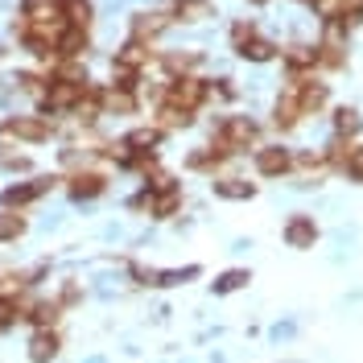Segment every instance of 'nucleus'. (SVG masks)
<instances>
[{"instance_id": "obj_1", "label": "nucleus", "mask_w": 363, "mask_h": 363, "mask_svg": "<svg viewBox=\"0 0 363 363\" xmlns=\"http://www.w3.org/2000/svg\"><path fill=\"white\" fill-rule=\"evenodd\" d=\"M87 95V79H50V91L42 95L45 112H70Z\"/></svg>"}, {"instance_id": "obj_2", "label": "nucleus", "mask_w": 363, "mask_h": 363, "mask_svg": "<svg viewBox=\"0 0 363 363\" xmlns=\"http://www.w3.org/2000/svg\"><path fill=\"white\" fill-rule=\"evenodd\" d=\"M203 99H206V79H194V74L174 79V87L165 95V104H169V108H182V112H194Z\"/></svg>"}, {"instance_id": "obj_3", "label": "nucleus", "mask_w": 363, "mask_h": 363, "mask_svg": "<svg viewBox=\"0 0 363 363\" xmlns=\"http://www.w3.org/2000/svg\"><path fill=\"white\" fill-rule=\"evenodd\" d=\"M219 136H223L227 145L240 153V149H248V145H256V136H260V128L252 124L248 116H227L223 124H219Z\"/></svg>"}, {"instance_id": "obj_4", "label": "nucleus", "mask_w": 363, "mask_h": 363, "mask_svg": "<svg viewBox=\"0 0 363 363\" xmlns=\"http://www.w3.org/2000/svg\"><path fill=\"white\" fill-rule=\"evenodd\" d=\"M50 186H54V178H33V182H17V186H9V190L0 194V203L9 206V211H13V206H29V203H33V199H42L45 190H50Z\"/></svg>"}, {"instance_id": "obj_5", "label": "nucleus", "mask_w": 363, "mask_h": 363, "mask_svg": "<svg viewBox=\"0 0 363 363\" xmlns=\"http://www.w3.org/2000/svg\"><path fill=\"white\" fill-rule=\"evenodd\" d=\"M289 149H281V145H269V149H260L256 153V174H264V178H281V174H289Z\"/></svg>"}, {"instance_id": "obj_6", "label": "nucleus", "mask_w": 363, "mask_h": 363, "mask_svg": "<svg viewBox=\"0 0 363 363\" xmlns=\"http://www.w3.org/2000/svg\"><path fill=\"white\" fill-rule=\"evenodd\" d=\"M314 240H318V227L310 215H294L289 223H285V244L297 252H306V248H314Z\"/></svg>"}, {"instance_id": "obj_7", "label": "nucleus", "mask_w": 363, "mask_h": 363, "mask_svg": "<svg viewBox=\"0 0 363 363\" xmlns=\"http://www.w3.org/2000/svg\"><path fill=\"white\" fill-rule=\"evenodd\" d=\"M0 133L17 136V140H45V136H50V124H45V120H33V116H17V120H4Z\"/></svg>"}, {"instance_id": "obj_8", "label": "nucleus", "mask_w": 363, "mask_h": 363, "mask_svg": "<svg viewBox=\"0 0 363 363\" xmlns=\"http://www.w3.org/2000/svg\"><path fill=\"white\" fill-rule=\"evenodd\" d=\"M294 91H297L301 112H318V108L326 104V83H306V79H294Z\"/></svg>"}, {"instance_id": "obj_9", "label": "nucleus", "mask_w": 363, "mask_h": 363, "mask_svg": "<svg viewBox=\"0 0 363 363\" xmlns=\"http://www.w3.org/2000/svg\"><path fill=\"white\" fill-rule=\"evenodd\" d=\"M58 355V335L50 330V326H42L38 335H33V342H29V359L33 363H50Z\"/></svg>"}, {"instance_id": "obj_10", "label": "nucleus", "mask_w": 363, "mask_h": 363, "mask_svg": "<svg viewBox=\"0 0 363 363\" xmlns=\"http://www.w3.org/2000/svg\"><path fill=\"white\" fill-rule=\"evenodd\" d=\"M58 54H67V58H79L83 50H87V29L83 25H67L62 33H58V45H54Z\"/></svg>"}, {"instance_id": "obj_11", "label": "nucleus", "mask_w": 363, "mask_h": 363, "mask_svg": "<svg viewBox=\"0 0 363 363\" xmlns=\"http://www.w3.org/2000/svg\"><path fill=\"white\" fill-rule=\"evenodd\" d=\"M301 116L306 112H301V104H297V91L289 87V95H285V99L277 104V112H272V124H277V128H294Z\"/></svg>"}, {"instance_id": "obj_12", "label": "nucleus", "mask_w": 363, "mask_h": 363, "mask_svg": "<svg viewBox=\"0 0 363 363\" xmlns=\"http://www.w3.org/2000/svg\"><path fill=\"white\" fill-rule=\"evenodd\" d=\"M165 25H169V13H140V17L133 21V38H136V42H145V38H157Z\"/></svg>"}, {"instance_id": "obj_13", "label": "nucleus", "mask_w": 363, "mask_h": 363, "mask_svg": "<svg viewBox=\"0 0 363 363\" xmlns=\"http://www.w3.org/2000/svg\"><path fill=\"white\" fill-rule=\"evenodd\" d=\"M104 174H74L70 178V194L74 199H95V194H104Z\"/></svg>"}, {"instance_id": "obj_14", "label": "nucleus", "mask_w": 363, "mask_h": 363, "mask_svg": "<svg viewBox=\"0 0 363 363\" xmlns=\"http://www.w3.org/2000/svg\"><path fill=\"white\" fill-rule=\"evenodd\" d=\"M215 194H219V199H252L256 186L244 182V178H215Z\"/></svg>"}, {"instance_id": "obj_15", "label": "nucleus", "mask_w": 363, "mask_h": 363, "mask_svg": "<svg viewBox=\"0 0 363 363\" xmlns=\"http://www.w3.org/2000/svg\"><path fill=\"white\" fill-rule=\"evenodd\" d=\"M235 54H240V58H248V62H272V58H277V45L264 42V38H252V42H244Z\"/></svg>"}, {"instance_id": "obj_16", "label": "nucleus", "mask_w": 363, "mask_h": 363, "mask_svg": "<svg viewBox=\"0 0 363 363\" xmlns=\"http://www.w3.org/2000/svg\"><path fill=\"white\" fill-rule=\"evenodd\" d=\"M99 108H108V112H133L136 99H133V91L112 87V91H99Z\"/></svg>"}, {"instance_id": "obj_17", "label": "nucleus", "mask_w": 363, "mask_h": 363, "mask_svg": "<svg viewBox=\"0 0 363 363\" xmlns=\"http://www.w3.org/2000/svg\"><path fill=\"white\" fill-rule=\"evenodd\" d=\"M58 9H62V21L67 25H83V29H87V21H91L87 0H58Z\"/></svg>"}, {"instance_id": "obj_18", "label": "nucleus", "mask_w": 363, "mask_h": 363, "mask_svg": "<svg viewBox=\"0 0 363 363\" xmlns=\"http://www.w3.org/2000/svg\"><path fill=\"white\" fill-rule=\"evenodd\" d=\"M116 62H120V67H133V70H140L145 67V62H149V50H145V42H128L124 45V50H120V54H116Z\"/></svg>"}, {"instance_id": "obj_19", "label": "nucleus", "mask_w": 363, "mask_h": 363, "mask_svg": "<svg viewBox=\"0 0 363 363\" xmlns=\"http://www.w3.org/2000/svg\"><path fill=\"white\" fill-rule=\"evenodd\" d=\"M178 203H182V190H178V186L157 190V199H153V215H157V219H169V215L178 211Z\"/></svg>"}, {"instance_id": "obj_20", "label": "nucleus", "mask_w": 363, "mask_h": 363, "mask_svg": "<svg viewBox=\"0 0 363 363\" xmlns=\"http://www.w3.org/2000/svg\"><path fill=\"white\" fill-rule=\"evenodd\" d=\"M285 62H289L294 70L318 67V50H314V45H289V50H285Z\"/></svg>"}, {"instance_id": "obj_21", "label": "nucleus", "mask_w": 363, "mask_h": 363, "mask_svg": "<svg viewBox=\"0 0 363 363\" xmlns=\"http://www.w3.org/2000/svg\"><path fill=\"white\" fill-rule=\"evenodd\" d=\"M359 128H363V120H359L355 108H339V112H335V133L339 136H355Z\"/></svg>"}, {"instance_id": "obj_22", "label": "nucleus", "mask_w": 363, "mask_h": 363, "mask_svg": "<svg viewBox=\"0 0 363 363\" xmlns=\"http://www.w3.org/2000/svg\"><path fill=\"white\" fill-rule=\"evenodd\" d=\"M21 231H25V219H21V215H13V211H0V244L17 240Z\"/></svg>"}, {"instance_id": "obj_23", "label": "nucleus", "mask_w": 363, "mask_h": 363, "mask_svg": "<svg viewBox=\"0 0 363 363\" xmlns=\"http://www.w3.org/2000/svg\"><path fill=\"white\" fill-rule=\"evenodd\" d=\"M248 281H252V277L244 269H231V272H223V277L215 281V294H235V289H244Z\"/></svg>"}, {"instance_id": "obj_24", "label": "nucleus", "mask_w": 363, "mask_h": 363, "mask_svg": "<svg viewBox=\"0 0 363 363\" xmlns=\"http://www.w3.org/2000/svg\"><path fill=\"white\" fill-rule=\"evenodd\" d=\"M178 17L182 21H203V17H211V0H182Z\"/></svg>"}, {"instance_id": "obj_25", "label": "nucleus", "mask_w": 363, "mask_h": 363, "mask_svg": "<svg viewBox=\"0 0 363 363\" xmlns=\"http://www.w3.org/2000/svg\"><path fill=\"white\" fill-rule=\"evenodd\" d=\"M124 140H128L133 149H153V145L161 140V128H133Z\"/></svg>"}, {"instance_id": "obj_26", "label": "nucleus", "mask_w": 363, "mask_h": 363, "mask_svg": "<svg viewBox=\"0 0 363 363\" xmlns=\"http://www.w3.org/2000/svg\"><path fill=\"white\" fill-rule=\"evenodd\" d=\"M199 67V54H169L165 58V70L169 74H186V70H194Z\"/></svg>"}, {"instance_id": "obj_27", "label": "nucleus", "mask_w": 363, "mask_h": 363, "mask_svg": "<svg viewBox=\"0 0 363 363\" xmlns=\"http://www.w3.org/2000/svg\"><path fill=\"white\" fill-rule=\"evenodd\" d=\"M0 165L4 169H29V157L25 153H13L9 145H0Z\"/></svg>"}, {"instance_id": "obj_28", "label": "nucleus", "mask_w": 363, "mask_h": 363, "mask_svg": "<svg viewBox=\"0 0 363 363\" xmlns=\"http://www.w3.org/2000/svg\"><path fill=\"white\" fill-rule=\"evenodd\" d=\"M17 318H21V301L17 297H0V326H9Z\"/></svg>"}, {"instance_id": "obj_29", "label": "nucleus", "mask_w": 363, "mask_h": 363, "mask_svg": "<svg viewBox=\"0 0 363 363\" xmlns=\"http://www.w3.org/2000/svg\"><path fill=\"white\" fill-rule=\"evenodd\" d=\"M190 277H199V269H182V272H157V277H153V285H182V281H190Z\"/></svg>"}, {"instance_id": "obj_30", "label": "nucleus", "mask_w": 363, "mask_h": 363, "mask_svg": "<svg viewBox=\"0 0 363 363\" xmlns=\"http://www.w3.org/2000/svg\"><path fill=\"white\" fill-rule=\"evenodd\" d=\"M252 38H256V25L252 21H240L235 29H231V45H235V50H240L244 42H252Z\"/></svg>"}, {"instance_id": "obj_31", "label": "nucleus", "mask_w": 363, "mask_h": 363, "mask_svg": "<svg viewBox=\"0 0 363 363\" xmlns=\"http://www.w3.org/2000/svg\"><path fill=\"white\" fill-rule=\"evenodd\" d=\"M351 178H363V145L359 149H351V157H347V165H342Z\"/></svg>"}, {"instance_id": "obj_32", "label": "nucleus", "mask_w": 363, "mask_h": 363, "mask_svg": "<svg viewBox=\"0 0 363 363\" xmlns=\"http://www.w3.org/2000/svg\"><path fill=\"white\" fill-rule=\"evenodd\" d=\"M25 13H33V9H45V4H54V0H21Z\"/></svg>"}, {"instance_id": "obj_33", "label": "nucleus", "mask_w": 363, "mask_h": 363, "mask_svg": "<svg viewBox=\"0 0 363 363\" xmlns=\"http://www.w3.org/2000/svg\"><path fill=\"white\" fill-rule=\"evenodd\" d=\"M252 4H269V0H252Z\"/></svg>"}]
</instances>
